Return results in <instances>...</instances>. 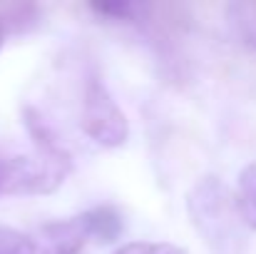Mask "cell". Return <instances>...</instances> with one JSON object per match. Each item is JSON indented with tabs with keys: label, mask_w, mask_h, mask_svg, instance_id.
I'll use <instances>...</instances> for the list:
<instances>
[{
	"label": "cell",
	"mask_w": 256,
	"mask_h": 254,
	"mask_svg": "<svg viewBox=\"0 0 256 254\" xmlns=\"http://www.w3.org/2000/svg\"><path fill=\"white\" fill-rule=\"evenodd\" d=\"M20 117H22V125H25V132L28 137L32 140V147L35 152H42V155H55V152H62V142L58 137V132L52 130V125L45 120V115L32 107V105H25L20 110Z\"/></svg>",
	"instance_id": "8992f818"
},
{
	"label": "cell",
	"mask_w": 256,
	"mask_h": 254,
	"mask_svg": "<svg viewBox=\"0 0 256 254\" xmlns=\"http://www.w3.org/2000/svg\"><path fill=\"white\" fill-rule=\"evenodd\" d=\"M35 184V167L30 155H15L0 147V197H30Z\"/></svg>",
	"instance_id": "277c9868"
},
{
	"label": "cell",
	"mask_w": 256,
	"mask_h": 254,
	"mask_svg": "<svg viewBox=\"0 0 256 254\" xmlns=\"http://www.w3.org/2000/svg\"><path fill=\"white\" fill-rule=\"evenodd\" d=\"M0 254H35V239L15 227L0 224Z\"/></svg>",
	"instance_id": "8fae6325"
},
{
	"label": "cell",
	"mask_w": 256,
	"mask_h": 254,
	"mask_svg": "<svg viewBox=\"0 0 256 254\" xmlns=\"http://www.w3.org/2000/svg\"><path fill=\"white\" fill-rule=\"evenodd\" d=\"M87 8L100 20L114 25H142L150 13V5H140V3H90Z\"/></svg>",
	"instance_id": "ba28073f"
},
{
	"label": "cell",
	"mask_w": 256,
	"mask_h": 254,
	"mask_svg": "<svg viewBox=\"0 0 256 254\" xmlns=\"http://www.w3.org/2000/svg\"><path fill=\"white\" fill-rule=\"evenodd\" d=\"M5 20H8V28L10 33H28L32 30L38 23H40V8L38 5H0Z\"/></svg>",
	"instance_id": "30bf717a"
},
{
	"label": "cell",
	"mask_w": 256,
	"mask_h": 254,
	"mask_svg": "<svg viewBox=\"0 0 256 254\" xmlns=\"http://www.w3.org/2000/svg\"><path fill=\"white\" fill-rule=\"evenodd\" d=\"M226 20L236 40L256 50V0H236L226 5Z\"/></svg>",
	"instance_id": "52a82bcc"
},
{
	"label": "cell",
	"mask_w": 256,
	"mask_h": 254,
	"mask_svg": "<svg viewBox=\"0 0 256 254\" xmlns=\"http://www.w3.org/2000/svg\"><path fill=\"white\" fill-rule=\"evenodd\" d=\"M35 239V254H80L87 247L90 232H87L82 212L68 219L48 222L38 229Z\"/></svg>",
	"instance_id": "3957f363"
},
{
	"label": "cell",
	"mask_w": 256,
	"mask_h": 254,
	"mask_svg": "<svg viewBox=\"0 0 256 254\" xmlns=\"http://www.w3.org/2000/svg\"><path fill=\"white\" fill-rule=\"evenodd\" d=\"M186 214L212 254H242L246 224L242 222L234 192L216 177H199L186 192Z\"/></svg>",
	"instance_id": "6da1fadb"
},
{
	"label": "cell",
	"mask_w": 256,
	"mask_h": 254,
	"mask_svg": "<svg viewBox=\"0 0 256 254\" xmlns=\"http://www.w3.org/2000/svg\"><path fill=\"white\" fill-rule=\"evenodd\" d=\"M90 239L97 244H112L124 232V214L114 204H97L82 212Z\"/></svg>",
	"instance_id": "5b68a950"
},
{
	"label": "cell",
	"mask_w": 256,
	"mask_h": 254,
	"mask_svg": "<svg viewBox=\"0 0 256 254\" xmlns=\"http://www.w3.org/2000/svg\"><path fill=\"white\" fill-rule=\"evenodd\" d=\"M80 127L94 145L104 150H117L130 140V120L97 73H90L85 80Z\"/></svg>",
	"instance_id": "7a4b0ae2"
},
{
	"label": "cell",
	"mask_w": 256,
	"mask_h": 254,
	"mask_svg": "<svg viewBox=\"0 0 256 254\" xmlns=\"http://www.w3.org/2000/svg\"><path fill=\"white\" fill-rule=\"evenodd\" d=\"M112 254H189V249L174 242H127Z\"/></svg>",
	"instance_id": "7c38bea8"
},
{
	"label": "cell",
	"mask_w": 256,
	"mask_h": 254,
	"mask_svg": "<svg viewBox=\"0 0 256 254\" xmlns=\"http://www.w3.org/2000/svg\"><path fill=\"white\" fill-rule=\"evenodd\" d=\"M8 35H10V28H8V20H5V15H2V10H0V50H2Z\"/></svg>",
	"instance_id": "4fadbf2b"
},
{
	"label": "cell",
	"mask_w": 256,
	"mask_h": 254,
	"mask_svg": "<svg viewBox=\"0 0 256 254\" xmlns=\"http://www.w3.org/2000/svg\"><path fill=\"white\" fill-rule=\"evenodd\" d=\"M236 207L246 229L256 232V162L246 165L236 179Z\"/></svg>",
	"instance_id": "9c48e42d"
}]
</instances>
